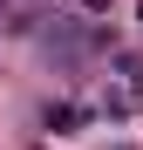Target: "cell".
<instances>
[{
    "mask_svg": "<svg viewBox=\"0 0 143 150\" xmlns=\"http://www.w3.org/2000/svg\"><path fill=\"white\" fill-rule=\"evenodd\" d=\"M102 109H109V116L143 109V55H116V82H109V96H102Z\"/></svg>",
    "mask_w": 143,
    "mask_h": 150,
    "instance_id": "cell-1",
    "label": "cell"
},
{
    "mask_svg": "<svg viewBox=\"0 0 143 150\" xmlns=\"http://www.w3.org/2000/svg\"><path fill=\"white\" fill-rule=\"evenodd\" d=\"M89 116H95L89 103H48V130H55V137H75Z\"/></svg>",
    "mask_w": 143,
    "mask_h": 150,
    "instance_id": "cell-2",
    "label": "cell"
}]
</instances>
